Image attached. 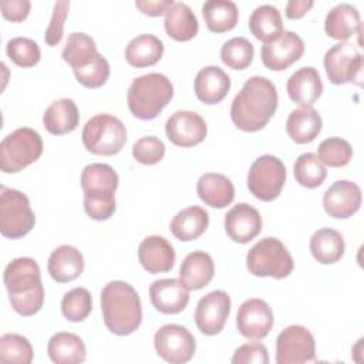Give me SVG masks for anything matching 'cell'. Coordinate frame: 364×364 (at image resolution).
I'll list each match as a JSON object with an SVG mask.
<instances>
[{
	"label": "cell",
	"instance_id": "f35d334b",
	"mask_svg": "<svg viewBox=\"0 0 364 364\" xmlns=\"http://www.w3.org/2000/svg\"><path fill=\"white\" fill-rule=\"evenodd\" d=\"M33 347L30 341L16 333L0 337V361L9 364H30L33 361Z\"/></svg>",
	"mask_w": 364,
	"mask_h": 364
},
{
	"label": "cell",
	"instance_id": "d4e9b609",
	"mask_svg": "<svg viewBox=\"0 0 364 364\" xmlns=\"http://www.w3.org/2000/svg\"><path fill=\"white\" fill-rule=\"evenodd\" d=\"M195 94L205 104L220 102L230 90L229 75L218 65H208L195 77Z\"/></svg>",
	"mask_w": 364,
	"mask_h": 364
},
{
	"label": "cell",
	"instance_id": "e575fe53",
	"mask_svg": "<svg viewBox=\"0 0 364 364\" xmlns=\"http://www.w3.org/2000/svg\"><path fill=\"white\" fill-rule=\"evenodd\" d=\"M164 54V43L154 34H139L125 47V60L136 68L155 65Z\"/></svg>",
	"mask_w": 364,
	"mask_h": 364
},
{
	"label": "cell",
	"instance_id": "60d3db41",
	"mask_svg": "<svg viewBox=\"0 0 364 364\" xmlns=\"http://www.w3.org/2000/svg\"><path fill=\"white\" fill-rule=\"evenodd\" d=\"M253 44L245 37H233L223 43L220 58L232 70H245L253 60Z\"/></svg>",
	"mask_w": 364,
	"mask_h": 364
},
{
	"label": "cell",
	"instance_id": "f6af8a7d",
	"mask_svg": "<svg viewBox=\"0 0 364 364\" xmlns=\"http://www.w3.org/2000/svg\"><path fill=\"white\" fill-rule=\"evenodd\" d=\"M68 9H70V1H67V0H60L54 4L53 16H51L50 24L44 34V41L51 47L57 46L63 38L64 21L68 14Z\"/></svg>",
	"mask_w": 364,
	"mask_h": 364
},
{
	"label": "cell",
	"instance_id": "9c48e42d",
	"mask_svg": "<svg viewBox=\"0 0 364 364\" xmlns=\"http://www.w3.org/2000/svg\"><path fill=\"white\" fill-rule=\"evenodd\" d=\"M247 270L257 277L284 279L293 270V257L277 237H263L246 255Z\"/></svg>",
	"mask_w": 364,
	"mask_h": 364
},
{
	"label": "cell",
	"instance_id": "681fc988",
	"mask_svg": "<svg viewBox=\"0 0 364 364\" xmlns=\"http://www.w3.org/2000/svg\"><path fill=\"white\" fill-rule=\"evenodd\" d=\"M313 0H290L286 4V16L289 18H300L313 7Z\"/></svg>",
	"mask_w": 364,
	"mask_h": 364
},
{
	"label": "cell",
	"instance_id": "5bb4252c",
	"mask_svg": "<svg viewBox=\"0 0 364 364\" xmlns=\"http://www.w3.org/2000/svg\"><path fill=\"white\" fill-rule=\"evenodd\" d=\"M316 361V341L310 330L291 324L276 340L277 364H301Z\"/></svg>",
	"mask_w": 364,
	"mask_h": 364
},
{
	"label": "cell",
	"instance_id": "c3c4849f",
	"mask_svg": "<svg viewBox=\"0 0 364 364\" xmlns=\"http://www.w3.org/2000/svg\"><path fill=\"white\" fill-rule=\"evenodd\" d=\"M173 0H136L135 6L144 14L158 17L166 13V10L173 4Z\"/></svg>",
	"mask_w": 364,
	"mask_h": 364
},
{
	"label": "cell",
	"instance_id": "4dcf8cb0",
	"mask_svg": "<svg viewBox=\"0 0 364 364\" xmlns=\"http://www.w3.org/2000/svg\"><path fill=\"white\" fill-rule=\"evenodd\" d=\"M80 122V114L71 98L55 100L43 115L44 128L53 135H64L73 132Z\"/></svg>",
	"mask_w": 364,
	"mask_h": 364
},
{
	"label": "cell",
	"instance_id": "b9f144b4",
	"mask_svg": "<svg viewBox=\"0 0 364 364\" xmlns=\"http://www.w3.org/2000/svg\"><path fill=\"white\" fill-rule=\"evenodd\" d=\"M353 156V148L348 141L343 138H326L317 148V158L323 165L331 168L346 166Z\"/></svg>",
	"mask_w": 364,
	"mask_h": 364
},
{
	"label": "cell",
	"instance_id": "7c38bea8",
	"mask_svg": "<svg viewBox=\"0 0 364 364\" xmlns=\"http://www.w3.org/2000/svg\"><path fill=\"white\" fill-rule=\"evenodd\" d=\"M323 63L330 82L336 85L353 82L358 87L363 84V55L354 44H334L327 50Z\"/></svg>",
	"mask_w": 364,
	"mask_h": 364
},
{
	"label": "cell",
	"instance_id": "1f68e13d",
	"mask_svg": "<svg viewBox=\"0 0 364 364\" xmlns=\"http://www.w3.org/2000/svg\"><path fill=\"white\" fill-rule=\"evenodd\" d=\"M209 225V213L200 206H189L179 210L171 220L172 235L182 240L191 242L202 236Z\"/></svg>",
	"mask_w": 364,
	"mask_h": 364
},
{
	"label": "cell",
	"instance_id": "6da1fadb",
	"mask_svg": "<svg viewBox=\"0 0 364 364\" xmlns=\"http://www.w3.org/2000/svg\"><path fill=\"white\" fill-rule=\"evenodd\" d=\"M276 85L262 75H253L243 84L230 107V118L236 128L255 132L267 125L277 109Z\"/></svg>",
	"mask_w": 364,
	"mask_h": 364
},
{
	"label": "cell",
	"instance_id": "7402d4cb",
	"mask_svg": "<svg viewBox=\"0 0 364 364\" xmlns=\"http://www.w3.org/2000/svg\"><path fill=\"white\" fill-rule=\"evenodd\" d=\"M138 259L142 267L151 273H166L175 264L173 246L164 237L152 235L145 237L138 246Z\"/></svg>",
	"mask_w": 364,
	"mask_h": 364
},
{
	"label": "cell",
	"instance_id": "d590c367",
	"mask_svg": "<svg viewBox=\"0 0 364 364\" xmlns=\"http://www.w3.org/2000/svg\"><path fill=\"white\" fill-rule=\"evenodd\" d=\"M249 30L264 44L277 38L283 31L282 14L279 9L272 4H262L256 7L249 17Z\"/></svg>",
	"mask_w": 364,
	"mask_h": 364
},
{
	"label": "cell",
	"instance_id": "ab89813d",
	"mask_svg": "<svg viewBox=\"0 0 364 364\" xmlns=\"http://www.w3.org/2000/svg\"><path fill=\"white\" fill-rule=\"evenodd\" d=\"M92 310V297L85 287H74L68 290L61 300L63 316L74 323L85 320Z\"/></svg>",
	"mask_w": 364,
	"mask_h": 364
},
{
	"label": "cell",
	"instance_id": "cb8c5ba5",
	"mask_svg": "<svg viewBox=\"0 0 364 364\" xmlns=\"http://www.w3.org/2000/svg\"><path fill=\"white\" fill-rule=\"evenodd\" d=\"M47 270L57 283L73 282L84 270V257L77 247L61 245L51 252Z\"/></svg>",
	"mask_w": 364,
	"mask_h": 364
},
{
	"label": "cell",
	"instance_id": "d6986e66",
	"mask_svg": "<svg viewBox=\"0 0 364 364\" xmlns=\"http://www.w3.org/2000/svg\"><path fill=\"white\" fill-rule=\"evenodd\" d=\"M361 189L351 181L334 182L323 195V208L327 215L336 219L353 216L361 206Z\"/></svg>",
	"mask_w": 364,
	"mask_h": 364
},
{
	"label": "cell",
	"instance_id": "d6a6232c",
	"mask_svg": "<svg viewBox=\"0 0 364 364\" xmlns=\"http://www.w3.org/2000/svg\"><path fill=\"white\" fill-rule=\"evenodd\" d=\"M48 357L55 364H80L85 360L84 341L74 333H55L47 346Z\"/></svg>",
	"mask_w": 364,
	"mask_h": 364
},
{
	"label": "cell",
	"instance_id": "8d00e7d4",
	"mask_svg": "<svg viewBox=\"0 0 364 364\" xmlns=\"http://www.w3.org/2000/svg\"><path fill=\"white\" fill-rule=\"evenodd\" d=\"M202 16L210 31L225 33L236 26L239 11L230 0H208L202 6Z\"/></svg>",
	"mask_w": 364,
	"mask_h": 364
},
{
	"label": "cell",
	"instance_id": "3957f363",
	"mask_svg": "<svg viewBox=\"0 0 364 364\" xmlns=\"http://www.w3.org/2000/svg\"><path fill=\"white\" fill-rule=\"evenodd\" d=\"M101 311L107 328L117 336L134 333L142 321L136 290L127 282L112 280L101 290Z\"/></svg>",
	"mask_w": 364,
	"mask_h": 364
},
{
	"label": "cell",
	"instance_id": "f546056e",
	"mask_svg": "<svg viewBox=\"0 0 364 364\" xmlns=\"http://www.w3.org/2000/svg\"><path fill=\"white\" fill-rule=\"evenodd\" d=\"M165 31L176 41L192 40L199 30L198 18L192 9L182 1H175L165 13Z\"/></svg>",
	"mask_w": 364,
	"mask_h": 364
},
{
	"label": "cell",
	"instance_id": "52a82bcc",
	"mask_svg": "<svg viewBox=\"0 0 364 364\" xmlns=\"http://www.w3.org/2000/svg\"><path fill=\"white\" fill-rule=\"evenodd\" d=\"M43 154V139L28 127L17 128L0 142V169L16 173L34 164Z\"/></svg>",
	"mask_w": 364,
	"mask_h": 364
},
{
	"label": "cell",
	"instance_id": "7a4b0ae2",
	"mask_svg": "<svg viewBox=\"0 0 364 364\" xmlns=\"http://www.w3.org/2000/svg\"><path fill=\"white\" fill-rule=\"evenodd\" d=\"M4 286L14 311L20 316H33L44 303V289L37 262L31 257H16L4 269Z\"/></svg>",
	"mask_w": 364,
	"mask_h": 364
},
{
	"label": "cell",
	"instance_id": "7bdbcfd3",
	"mask_svg": "<svg viewBox=\"0 0 364 364\" xmlns=\"http://www.w3.org/2000/svg\"><path fill=\"white\" fill-rule=\"evenodd\" d=\"M9 58L18 67L28 68L40 61L41 51L38 44L27 37H14L6 46Z\"/></svg>",
	"mask_w": 364,
	"mask_h": 364
},
{
	"label": "cell",
	"instance_id": "7dc6e473",
	"mask_svg": "<svg viewBox=\"0 0 364 364\" xmlns=\"http://www.w3.org/2000/svg\"><path fill=\"white\" fill-rule=\"evenodd\" d=\"M1 14L4 18L10 21H23L31 9V3L28 0H4L0 4Z\"/></svg>",
	"mask_w": 364,
	"mask_h": 364
},
{
	"label": "cell",
	"instance_id": "484cf974",
	"mask_svg": "<svg viewBox=\"0 0 364 364\" xmlns=\"http://www.w3.org/2000/svg\"><path fill=\"white\" fill-rule=\"evenodd\" d=\"M215 274V263L209 253L195 250L186 255L179 269V280L189 290H199L210 283Z\"/></svg>",
	"mask_w": 364,
	"mask_h": 364
},
{
	"label": "cell",
	"instance_id": "bcb514c9",
	"mask_svg": "<svg viewBox=\"0 0 364 364\" xmlns=\"http://www.w3.org/2000/svg\"><path fill=\"white\" fill-rule=\"evenodd\" d=\"M230 361L233 364H267L269 353L262 343H247L236 348Z\"/></svg>",
	"mask_w": 364,
	"mask_h": 364
},
{
	"label": "cell",
	"instance_id": "4fadbf2b",
	"mask_svg": "<svg viewBox=\"0 0 364 364\" xmlns=\"http://www.w3.org/2000/svg\"><path fill=\"white\" fill-rule=\"evenodd\" d=\"M156 354L171 364L188 363L195 351L196 341L192 333L181 324H165L154 336Z\"/></svg>",
	"mask_w": 364,
	"mask_h": 364
},
{
	"label": "cell",
	"instance_id": "e0dca14e",
	"mask_svg": "<svg viewBox=\"0 0 364 364\" xmlns=\"http://www.w3.org/2000/svg\"><path fill=\"white\" fill-rule=\"evenodd\" d=\"M304 53V41L293 31L283 30L282 34L270 43L262 46L260 57L266 68L282 71L296 63Z\"/></svg>",
	"mask_w": 364,
	"mask_h": 364
},
{
	"label": "cell",
	"instance_id": "ee69618b",
	"mask_svg": "<svg viewBox=\"0 0 364 364\" xmlns=\"http://www.w3.org/2000/svg\"><path fill=\"white\" fill-rule=\"evenodd\" d=\"M165 145L156 136H142L132 146V156L144 165H155L162 161Z\"/></svg>",
	"mask_w": 364,
	"mask_h": 364
},
{
	"label": "cell",
	"instance_id": "ac0fdd59",
	"mask_svg": "<svg viewBox=\"0 0 364 364\" xmlns=\"http://www.w3.org/2000/svg\"><path fill=\"white\" fill-rule=\"evenodd\" d=\"M165 132L173 145L189 148L200 144L205 139L208 125L199 114L188 109H179L168 118Z\"/></svg>",
	"mask_w": 364,
	"mask_h": 364
},
{
	"label": "cell",
	"instance_id": "836d02e7",
	"mask_svg": "<svg viewBox=\"0 0 364 364\" xmlns=\"http://www.w3.org/2000/svg\"><path fill=\"white\" fill-rule=\"evenodd\" d=\"M346 250V243L341 233L331 228L316 230L310 239V252L321 264H333L338 262Z\"/></svg>",
	"mask_w": 364,
	"mask_h": 364
},
{
	"label": "cell",
	"instance_id": "9a60e30c",
	"mask_svg": "<svg viewBox=\"0 0 364 364\" xmlns=\"http://www.w3.org/2000/svg\"><path fill=\"white\" fill-rule=\"evenodd\" d=\"M230 313V297L223 290H213L205 294L196 304L195 323L205 336L220 333Z\"/></svg>",
	"mask_w": 364,
	"mask_h": 364
},
{
	"label": "cell",
	"instance_id": "83f0119b",
	"mask_svg": "<svg viewBox=\"0 0 364 364\" xmlns=\"http://www.w3.org/2000/svg\"><path fill=\"white\" fill-rule=\"evenodd\" d=\"M360 21V13L353 4L340 3L327 13L324 31L328 37L343 43L357 33L361 26Z\"/></svg>",
	"mask_w": 364,
	"mask_h": 364
},
{
	"label": "cell",
	"instance_id": "f1b7e54d",
	"mask_svg": "<svg viewBox=\"0 0 364 364\" xmlns=\"http://www.w3.org/2000/svg\"><path fill=\"white\" fill-rule=\"evenodd\" d=\"M323 127L320 114L313 107L293 109L286 121L287 135L296 144H307L316 139Z\"/></svg>",
	"mask_w": 364,
	"mask_h": 364
},
{
	"label": "cell",
	"instance_id": "44dd1931",
	"mask_svg": "<svg viewBox=\"0 0 364 364\" xmlns=\"http://www.w3.org/2000/svg\"><path fill=\"white\" fill-rule=\"evenodd\" d=\"M149 299L159 313L178 314L189 303V289L178 279H159L149 286Z\"/></svg>",
	"mask_w": 364,
	"mask_h": 364
},
{
	"label": "cell",
	"instance_id": "74e56055",
	"mask_svg": "<svg viewBox=\"0 0 364 364\" xmlns=\"http://www.w3.org/2000/svg\"><path fill=\"white\" fill-rule=\"evenodd\" d=\"M294 178L296 181L309 189H314L320 186L326 176H327V169L326 166L320 162L316 154L313 152H304L299 155V158L294 162Z\"/></svg>",
	"mask_w": 364,
	"mask_h": 364
},
{
	"label": "cell",
	"instance_id": "5b68a950",
	"mask_svg": "<svg viewBox=\"0 0 364 364\" xmlns=\"http://www.w3.org/2000/svg\"><path fill=\"white\" fill-rule=\"evenodd\" d=\"M84 209L94 220H107L115 212L118 175L108 164H90L81 172Z\"/></svg>",
	"mask_w": 364,
	"mask_h": 364
},
{
	"label": "cell",
	"instance_id": "ffe728a7",
	"mask_svg": "<svg viewBox=\"0 0 364 364\" xmlns=\"http://www.w3.org/2000/svg\"><path fill=\"white\" fill-rule=\"evenodd\" d=\"M262 216L249 203H237L225 215V232L236 243H247L262 230Z\"/></svg>",
	"mask_w": 364,
	"mask_h": 364
},
{
	"label": "cell",
	"instance_id": "ba28073f",
	"mask_svg": "<svg viewBox=\"0 0 364 364\" xmlns=\"http://www.w3.org/2000/svg\"><path fill=\"white\" fill-rule=\"evenodd\" d=\"M81 139L88 152L111 156L124 148L127 142V128L114 115L97 114L85 122Z\"/></svg>",
	"mask_w": 364,
	"mask_h": 364
},
{
	"label": "cell",
	"instance_id": "277c9868",
	"mask_svg": "<svg viewBox=\"0 0 364 364\" xmlns=\"http://www.w3.org/2000/svg\"><path fill=\"white\" fill-rule=\"evenodd\" d=\"M63 60L71 65L77 81L87 88L104 85L109 77V64L97 50L95 41L85 33H71L63 48Z\"/></svg>",
	"mask_w": 364,
	"mask_h": 364
},
{
	"label": "cell",
	"instance_id": "8fae6325",
	"mask_svg": "<svg viewBox=\"0 0 364 364\" xmlns=\"http://www.w3.org/2000/svg\"><path fill=\"white\" fill-rule=\"evenodd\" d=\"M286 182V168L282 159L273 155L259 156L247 172L250 193L264 202L276 199Z\"/></svg>",
	"mask_w": 364,
	"mask_h": 364
},
{
	"label": "cell",
	"instance_id": "8992f818",
	"mask_svg": "<svg viewBox=\"0 0 364 364\" xmlns=\"http://www.w3.org/2000/svg\"><path fill=\"white\" fill-rule=\"evenodd\" d=\"M173 85L171 80L159 73H148L135 78L127 94L131 114L138 119H154L171 102Z\"/></svg>",
	"mask_w": 364,
	"mask_h": 364
},
{
	"label": "cell",
	"instance_id": "4316f807",
	"mask_svg": "<svg viewBox=\"0 0 364 364\" xmlns=\"http://www.w3.org/2000/svg\"><path fill=\"white\" fill-rule=\"evenodd\" d=\"M196 192L202 202L218 209L230 205L235 198V186L232 181L228 176L215 172L203 173L198 179Z\"/></svg>",
	"mask_w": 364,
	"mask_h": 364
},
{
	"label": "cell",
	"instance_id": "2e32d148",
	"mask_svg": "<svg viewBox=\"0 0 364 364\" xmlns=\"http://www.w3.org/2000/svg\"><path fill=\"white\" fill-rule=\"evenodd\" d=\"M273 311L262 299L245 300L236 314V327L239 333L249 340L264 338L273 327Z\"/></svg>",
	"mask_w": 364,
	"mask_h": 364
},
{
	"label": "cell",
	"instance_id": "30bf717a",
	"mask_svg": "<svg viewBox=\"0 0 364 364\" xmlns=\"http://www.w3.org/2000/svg\"><path fill=\"white\" fill-rule=\"evenodd\" d=\"M36 223L34 212L26 193L1 186L0 191V232L4 237L20 239Z\"/></svg>",
	"mask_w": 364,
	"mask_h": 364
},
{
	"label": "cell",
	"instance_id": "603a6c76",
	"mask_svg": "<svg viewBox=\"0 0 364 364\" xmlns=\"http://www.w3.org/2000/svg\"><path fill=\"white\" fill-rule=\"evenodd\" d=\"M286 90L291 101L300 107H311L323 92V82L314 67H301L289 77Z\"/></svg>",
	"mask_w": 364,
	"mask_h": 364
}]
</instances>
